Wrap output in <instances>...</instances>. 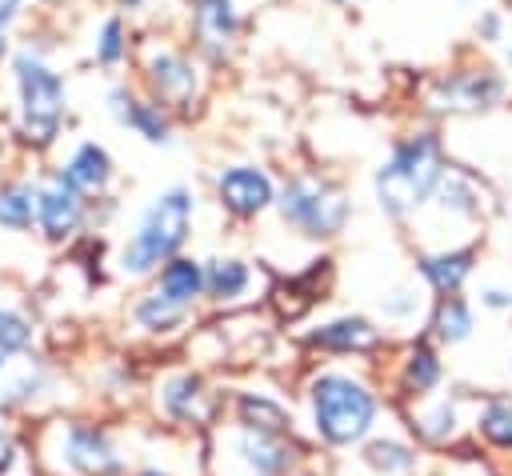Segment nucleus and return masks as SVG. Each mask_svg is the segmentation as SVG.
I'll use <instances>...</instances> for the list:
<instances>
[{"label": "nucleus", "instance_id": "b1692460", "mask_svg": "<svg viewBox=\"0 0 512 476\" xmlns=\"http://www.w3.org/2000/svg\"><path fill=\"white\" fill-rule=\"evenodd\" d=\"M436 384H440V360L428 344H416L404 360V388L420 396V392H432Z\"/></svg>", "mask_w": 512, "mask_h": 476}, {"label": "nucleus", "instance_id": "423d86ee", "mask_svg": "<svg viewBox=\"0 0 512 476\" xmlns=\"http://www.w3.org/2000/svg\"><path fill=\"white\" fill-rule=\"evenodd\" d=\"M216 196L232 216H260L268 204H276V188L264 168L256 164H232L216 176Z\"/></svg>", "mask_w": 512, "mask_h": 476}, {"label": "nucleus", "instance_id": "dca6fc26", "mask_svg": "<svg viewBox=\"0 0 512 476\" xmlns=\"http://www.w3.org/2000/svg\"><path fill=\"white\" fill-rule=\"evenodd\" d=\"M168 304L176 308H188L200 292H204V264L200 260H188V256H172L164 268H160V288H156Z\"/></svg>", "mask_w": 512, "mask_h": 476}, {"label": "nucleus", "instance_id": "393cba45", "mask_svg": "<svg viewBox=\"0 0 512 476\" xmlns=\"http://www.w3.org/2000/svg\"><path fill=\"white\" fill-rule=\"evenodd\" d=\"M432 328H436V336H440V340H448V344L464 340V336L472 332V312H468V304H464L460 296H444V300L436 304Z\"/></svg>", "mask_w": 512, "mask_h": 476}, {"label": "nucleus", "instance_id": "0eeeda50", "mask_svg": "<svg viewBox=\"0 0 512 476\" xmlns=\"http://www.w3.org/2000/svg\"><path fill=\"white\" fill-rule=\"evenodd\" d=\"M148 84L156 92V104H172V108H192L196 100V68L188 56L160 48L148 56Z\"/></svg>", "mask_w": 512, "mask_h": 476}, {"label": "nucleus", "instance_id": "1a4fd4ad", "mask_svg": "<svg viewBox=\"0 0 512 476\" xmlns=\"http://www.w3.org/2000/svg\"><path fill=\"white\" fill-rule=\"evenodd\" d=\"M64 460L68 468L84 472V476H112L120 468L116 448L108 444V436L92 424H72L64 432Z\"/></svg>", "mask_w": 512, "mask_h": 476}, {"label": "nucleus", "instance_id": "72a5a7b5", "mask_svg": "<svg viewBox=\"0 0 512 476\" xmlns=\"http://www.w3.org/2000/svg\"><path fill=\"white\" fill-rule=\"evenodd\" d=\"M496 32H500V16H484V20H480V36H488V40H492Z\"/></svg>", "mask_w": 512, "mask_h": 476}, {"label": "nucleus", "instance_id": "2f4dec72", "mask_svg": "<svg viewBox=\"0 0 512 476\" xmlns=\"http://www.w3.org/2000/svg\"><path fill=\"white\" fill-rule=\"evenodd\" d=\"M484 304H488V308H512V292H504V288H484Z\"/></svg>", "mask_w": 512, "mask_h": 476}, {"label": "nucleus", "instance_id": "7c9ffc66", "mask_svg": "<svg viewBox=\"0 0 512 476\" xmlns=\"http://www.w3.org/2000/svg\"><path fill=\"white\" fill-rule=\"evenodd\" d=\"M28 340H32L28 320L16 316V312H8V308H0V348H24Z\"/></svg>", "mask_w": 512, "mask_h": 476}, {"label": "nucleus", "instance_id": "a878e982", "mask_svg": "<svg viewBox=\"0 0 512 476\" xmlns=\"http://www.w3.org/2000/svg\"><path fill=\"white\" fill-rule=\"evenodd\" d=\"M364 464L376 468V472H384V476H392V472H412L416 456H412V448H404L400 440H372V444L364 448Z\"/></svg>", "mask_w": 512, "mask_h": 476}, {"label": "nucleus", "instance_id": "f257e3e1", "mask_svg": "<svg viewBox=\"0 0 512 476\" xmlns=\"http://www.w3.org/2000/svg\"><path fill=\"white\" fill-rule=\"evenodd\" d=\"M444 180V148L432 132H416L392 148L376 172V200L388 216L416 212Z\"/></svg>", "mask_w": 512, "mask_h": 476}, {"label": "nucleus", "instance_id": "5701e85b", "mask_svg": "<svg viewBox=\"0 0 512 476\" xmlns=\"http://www.w3.org/2000/svg\"><path fill=\"white\" fill-rule=\"evenodd\" d=\"M476 432H480L492 448L512 452V396L488 400V404L480 408V416H476Z\"/></svg>", "mask_w": 512, "mask_h": 476}, {"label": "nucleus", "instance_id": "39448f33", "mask_svg": "<svg viewBox=\"0 0 512 476\" xmlns=\"http://www.w3.org/2000/svg\"><path fill=\"white\" fill-rule=\"evenodd\" d=\"M280 216L292 224V228H300L304 236H316V240H324V236H336L340 228H344V220H348V200H344V192L340 188H332V184H324V180H316V176H296V180H288L284 188H280Z\"/></svg>", "mask_w": 512, "mask_h": 476}, {"label": "nucleus", "instance_id": "ddd939ff", "mask_svg": "<svg viewBox=\"0 0 512 476\" xmlns=\"http://www.w3.org/2000/svg\"><path fill=\"white\" fill-rule=\"evenodd\" d=\"M56 176H60L72 192H80V196H88V192H104L108 180H112V156H108L100 144L84 140V144L64 160V168H60Z\"/></svg>", "mask_w": 512, "mask_h": 476}, {"label": "nucleus", "instance_id": "4468645a", "mask_svg": "<svg viewBox=\"0 0 512 476\" xmlns=\"http://www.w3.org/2000/svg\"><path fill=\"white\" fill-rule=\"evenodd\" d=\"M44 384V364L24 348H0V408L28 400Z\"/></svg>", "mask_w": 512, "mask_h": 476}, {"label": "nucleus", "instance_id": "f704fd0d", "mask_svg": "<svg viewBox=\"0 0 512 476\" xmlns=\"http://www.w3.org/2000/svg\"><path fill=\"white\" fill-rule=\"evenodd\" d=\"M8 464H12V440H8L4 432H0V472H4Z\"/></svg>", "mask_w": 512, "mask_h": 476}, {"label": "nucleus", "instance_id": "6ab92c4d", "mask_svg": "<svg viewBox=\"0 0 512 476\" xmlns=\"http://www.w3.org/2000/svg\"><path fill=\"white\" fill-rule=\"evenodd\" d=\"M164 408H168L176 420H192V424L208 420L212 404H208L204 380H200V376H192V372H184V376H172V380L164 384Z\"/></svg>", "mask_w": 512, "mask_h": 476}, {"label": "nucleus", "instance_id": "aec40b11", "mask_svg": "<svg viewBox=\"0 0 512 476\" xmlns=\"http://www.w3.org/2000/svg\"><path fill=\"white\" fill-rule=\"evenodd\" d=\"M248 280H252L248 276V264L236 260V256H216V260L204 264V292L212 300H236V296H244Z\"/></svg>", "mask_w": 512, "mask_h": 476}, {"label": "nucleus", "instance_id": "20e7f679", "mask_svg": "<svg viewBox=\"0 0 512 476\" xmlns=\"http://www.w3.org/2000/svg\"><path fill=\"white\" fill-rule=\"evenodd\" d=\"M12 72H16V88H20V132H24V140L52 144V136L60 132V120H64V84H60V76L32 48H20L12 56Z\"/></svg>", "mask_w": 512, "mask_h": 476}, {"label": "nucleus", "instance_id": "c756f323", "mask_svg": "<svg viewBox=\"0 0 512 476\" xmlns=\"http://www.w3.org/2000/svg\"><path fill=\"white\" fill-rule=\"evenodd\" d=\"M452 424H456V408H452L448 400H440L428 416H420V432H424L428 440H436V444L452 436Z\"/></svg>", "mask_w": 512, "mask_h": 476}, {"label": "nucleus", "instance_id": "f8f14e48", "mask_svg": "<svg viewBox=\"0 0 512 476\" xmlns=\"http://www.w3.org/2000/svg\"><path fill=\"white\" fill-rule=\"evenodd\" d=\"M236 8L232 0H192V32L208 56H224L236 40Z\"/></svg>", "mask_w": 512, "mask_h": 476}, {"label": "nucleus", "instance_id": "7ed1b4c3", "mask_svg": "<svg viewBox=\"0 0 512 476\" xmlns=\"http://www.w3.org/2000/svg\"><path fill=\"white\" fill-rule=\"evenodd\" d=\"M308 400H312L316 432L328 444H356L376 420V396L344 372L316 376L308 388Z\"/></svg>", "mask_w": 512, "mask_h": 476}, {"label": "nucleus", "instance_id": "f3484780", "mask_svg": "<svg viewBox=\"0 0 512 476\" xmlns=\"http://www.w3.org/2000/svg\"><path fill=\"white\" fill-rule=\"evenodd\" d=\"M236 452H240V460H244L256 476H280V472H288L292 460H296L292 448H288L280 436H260V432L240 436Z\"/></svg>", "mask_w": 512, "mask_h": 476}, {"label": "nucleus", "instance_id": "e433bc0d", "mask_svg": "<svg viewBox=\"0 0 512 476\" xmlns=\"http://www.w3.org/2000/svg\"><path fill=\"white\" fill-rule=\"evenodd\" d=\"M140 476H164V472H140Z\"/></svg>", "mask_w": 512, "mask_h": 476}, {"label": "nucleus", "instance_id": "4be33fe9", "mask_svg": "<svg viewBox=\"0 0 512 476\" xmlns=\"http://www.w3.org/2000/svg\"><path fill=\"white\" fill-rule=\"evenodd\" d=\"M36 204H40V188H32L28 180H16L0 192V224L12 228V232H24L32 228L36 220Z\"/></svg>", "mask_w": 512, "mask_h": 476}, {"label": "nucleus", "instance_id": "c9c22d12", "mask_svg": "<svg viewBox=\"0 0 512 476\" xmlns=\"http://www.w3.org/2000/svg\"><path fill=\"white\" fill-rule=\"evenodd\" d=\"M120 4H124V8H140L144 0H120Z\"/></svg>", "mask_w": 512, "mask_h": 476}, {"label": "nucleus", "instance_id": "412c9836", "mask_svg": "<svg viewBox=\"0 0 512 476\" xmlns=\"http://www.w3.org/2000/svg\"><path fill=\"white\" fill-rule=\"evenodd\" d=\"M236 412H240V424L248 432H260V436H280L288 428L284 408L276 400H268V396H256V392H244L240 404H236Z\"/></svg>", "mask_w": 512, "mask_h": 476}, {"label": "nucleus", "instance_id": "2eb2a0df", "mask_svg": "<svg viewBox=\"0 0 512 476\" xmlns=\"http://www.w3.org/2000/svg\"><path fill=\"white\" fill-rule=\"evenodd\" d=\"M376 340H380V332H376L364 316L328 320V324H320V328L308 336V344H316V348H324V352H364V348H372Z\"/></svg>", "mask_w": 512, "mask_h": 476}, {"label": "nucleus", "instance_id": "c85d7f7f", "mask_svg": "<svg viewBox=\"0 0 512 476\" xmlns=\"http://www.w3.org/2000/svg\"><path fill=\"white\" fill-rule=\"evenodd\" d=\"M440 204L452 208V212L472 216V212L480 208V196H476V188H472L464 176H444V180H440Z\"/></svg>", "mask_w": 512, "mask_h": 476}, {"label": "nucleus", "instance_id": "473e14b6", "mask_svg": "<svg viewBox=\"0 0 512 476\" xmlns=\"http://www.w3.org/2000/svg\"><path fill=\"white\" fill-rule=\"evenodd\" d=\"M16 12H20V0H0V36H4V28L12 24Z\"/></svg>", "mask_w": 512, "mask_h": 476}, {"label": "nucleus", "instance_id": "cd10ccee", "mask_svg": "<svg viewBox=\"0 0 512 476\" xmlns=\"http://www.w3.org/2000/svg\"><path fill=\"white\" fill-rule=\"evenodd\" d=\"M128 52V40H124V20L120 16H108L96 32V60L100 64H120Z\"/></svg>", "mask_w": 512, "mask_h": 476}, {"label": "nucleus", "instance_id": "a211bd4d", "mask_svg": "<svg viewBox=\"0 0 512 476\" xmlns=\"http://www.w3.org/2000/svg\"><path fill=\"white\" fill-rule=\"evenodd\" d=\"M472 248H456V252H432V256H424L420 260V272H424V280L440 292V296H456L460 292V284L468 280V272H472Z\"/></svg>", "mask_w": 512, "mask_h": 476}, {"label": "nucleus", "instance_id": "6e6552de", "mask_svg": "<svg viewBox=\"0 0 512 476\" xmlns=\"http://www.w3.org/2000/svg\"><path fill=\"white\" fill-rule=\"evenodd\" d=\"M504 84L492 76V72H452L436 84V108H448V112H484L500 100Z\"/></svg>", "mask_w": 512, "mask_h": 476}, {"label": "nucleus", "instance_id": "bb28decb", "mask_svg": "<svg viewBox=\"0 0 512 476\" xmlns=\"http://www.w3.org/2000/svg\"><path fill=\"white\" fill-rule=\"evenodd\" d=\"M180 320H184V308L168 304L160 292H148V296L136 304V324L148 328V332H168V328H176Z\"/></svg>", "mask_w": 512, "mask_h": 476}, {"label": "nucleus", "instance_id": "f03ea898", "mask_svg": "<svg viewBox=\"0 0 512 476\" xmlns=\"http://www.w3.org/2000/svg\"><path fill=\"white\" fill-rule=\"evenodd\" d=\"M192 212H196V200H192L188 188H168V192H160V196L144 208L136 232L128 236V244H124V252H120V272H124V276H144V272L168 264V260L180 252V244L188 240Z\"/></svg>", "mask_w": 512, "mask_h": 476}, {"label": "nucleus", "instance_id": "4c0bfd02", "mask_svg": "<svg viewBox=\"0 0 512 476\" xmlns=\"http://www.w3.org/2000/svg\"><path fill=\"white\" fill-rule=\"evenodd\" d=\"M0 56H4V36H0Z\"/></svg>", "mask_w": 512, "mask_h": 476}, {"label": "nucleus", "instance_id": "9b49d317", "mask_svg": "<svg viewBox=\"0 0 512 476\" xmlns=\"http://www.w3.org/2000/svg\"><path fill=\"white\" fill-rule=\"evenodd\" d=\"M108 108L124 128H136L148 144H168L172 140V124L168 112L156 100H136L128 88H112L108 92Z\"/></svg>", "mask_w": 512, "mask_h": 476}, {"label": "nucleus", "instance_id": "9d476101", "mask_svg": "<svg viewBox=\"0 0 512 476\" xmlns=\"http://www.w3.org/2000/svg\"><path fill=\"white\" fill-rule=\"evenodd\" d=\"M36 220L44 228L48 240H68L80 220H84V204H80V192H72L60 176H52L44 188H40V204H36Z\"/></svg>", "mask_w": 512, "mask_h": 476}]
</instances>
